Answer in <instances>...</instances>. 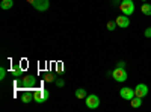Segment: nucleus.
<instances>
[{
  "label": "nucleus",
  "instance_id": "18",
  "mask_svg": "<svg viewBox=\"0 0 151 112\" xmlns=\"http://www.w3.org/2000/svg\"><path fill=\"white\" fill-rule=\"evenodd\" d=\"M55 70H56V73L58 74H62V73H64V64H62V62H58V64H56V67H55Z\"/></svg>",
  "mask_w": 151,
  "mask_h": 112
},
{
  "label": "nucleus",
  "instance_id": "2",
  "mask_svg": "<svg viewBox=\"0 0 151 112\" xmlns=\"http://www.w3.org/2000/svg\"><path fill=\"white\" fill-rule=\"evenodd\" d=\"M119 11H121V14L124 15H133V12H134V2L133 0H122V2L119 3Z\"/></svg>",
  "mask_w": 151,
  "mask_h": 112
},
{
  "label": "nucleus",
  "instance_id": "6",
  "mask_svg": "<svg viewBox=\"0 0 151 112\" xmlns=\"http://www.w3.org/2000/svg\"><path fill=\"white\" fill-rule=\"evenodd\" d=\"M30 3L36 11H40V12H44V11H47L50 8L48 0H30Z\"/></svg>",
  "mask_w": 151,
  "mask_h": 112
},
{
  "label": "nucleus",
  "instance_id": "9",
  "mask_svg": "<svg viewBox=\"0 0 151 112\" xmlns=\"http://www.w3.org/2000/svg\"><path fill=\"white\" fill-rule=\"evenodd\" d=\"M115 21H116V24H118V27H119V29H127V27L130 26V18H129V15L121 14Z\"/></svg>",
  "mask_w": 151,
  "mask_h": 112
},
{
  "label": "nucleus",
  "instance_id": "19",
  "mask_svg": "<svg viewBox=\"0 0 151 112\" xmlns=\"http://www.w3.org/2000/svg\"><path fill=\"white\" fill-rule=\"evenodd\" d=\"M55 83H56L58 88H64V86H65V80H64V79H56Z\"/></svg>",
  "mask_w": 151,
  "mask_h": 112
},
{
  "label": "nucleus",
  "instance_id": "4",
  "mask_svg": "<svg viewBox=\"0 0 151 112\" xmlns=\"http://www.w3.org/2000/svg\"><path fill=\"white\" fill-rule=\"evenodd\" d=\"M85 103L89 109H97L100 106V97L97 94H88L85 98Z\"/></svg>",
  "mask_w": 151,
  "mask_h": 112
},
{
  "label": "nucleus",
  "instance_id": "23",
  "mask_svg": "<svg viewBox=\"0 0 151 112\" xmlns=\"http://www.w3.org/2000/svg\"><path fill=\"white\" fill-rule=\"evenodd\" d=\"M141 2H144V3H145V2H148V0H141Z\"/></svg>",
  "mask_w": 151,
  "mask_h": 112
},
{
  "label": "nucleus",
  "instance_id": "15",
  "mask_svg": "<svg viewBox=\"0 0 151 112\" xmlns=\"http://www.w3.org/2000/svg\"><path fill=\"white\" fill-rule=\"evenodd\" d=\"M86 95H88L86 90H83V88H77V90H76V97H77L79 100H82V98H86Z\"/></svg>",
  "mask_w": 151,
  "mask_h": 112
},
{
  "label": "nucleus",
  "instance_id": "5",
  "mask_svg": "<svg viewBox=\"0 0 151 112\" xmlns=\"http://www.w3.org/2000/svg\"><path fill=\"white\" fill-rule=\"evenodd\" d=\"M35 85H36V77L33 76V74H27V76H24L21 79V86L24 90H30Z\"/></svg>",
  "mask_w": 151,
  "mask_h": 112
},
{
  "label": "nucleus",
  "instance_id": "7",
  "mask_svg": "<svg viewBox=\"0 0 151 112\" xmlns=\"http://www.w3.org/2000/svg\"><path fill=\"white\" fill-rule=\"evenodd\" d=\"M134 95H136V97H141V98L147 97V95H148V85H145V83H137V85L134 86Z\"/></svg>",
  "mask_w": 151,
  "mask_h": 112
},
{
  "label": "nucleus",
  "instance_id": "8",
  "mask_svg": "<svg viewBox=\"0 0 151 112\" xmlns=\"http://www.w3.org/2000/svg\"><path fill=\"white\" fill-rule=\"evenodd\" d=\"M119 97L124 98V100H132L134 97V88H129V86H124V88L119 90Z\"/></svg>",
  "mask_w": 151,
  "mask_h": 112
},
{
  "label": "nucleus",
  "instance_id": "13",
  "mask_svg": "<svg viewBox=\"0 0 151 112\" xmlns=\"http://www.w3.org/2000/svg\"><path fill=\"white\" fill-rule=\"evenodd\" d=\"M14 6V0H2V3H0V8L3 11H8Z\"/></svg>",
  "mask_w": 151,
  "mask_h": 112
},
{
  "label": "nucleus",
  "instance_id": "11",
  "mask_svg": "<svg viewBox=\"0 0 151 112\" xmlns=\"http://www.w3.org/2000/svg\"><path fill=\"white\" fill-rule=\"evenodd\" d=\"M23 74H24V68L21 65H14L12 67V76L14 77H23Z\"/></svg>",
  "mask_w": 151,
  "mask_h": 112
},
{
  "label": "nucleus",
  "instance_id": "16",
  "mask_svg": "<svg viewBox=\"0 0 151 112\" xmlns=\"http://www.w3.org/2000/svg\"><path fill=\"white\" fill-rule=\"evenodd\" d=\"M118 27V24H116V21H107V30H110V32H113Z\"/></svg>",
  "mask_w": 151,
  "mask_h": 112
},
{
  "label": "nucleus",
  "instance_id": "10",
  "mask_svg": "<svg viewBox=\"0 0 151 112\" xmlns=\"http://www.w3.org/2000/svg\"><path fill=\"white\" fill-rule=\"evenodd\" d=\"M21 102L23 103H30V102H33V92H30L29 90H24V92L21 94Z\"/></svg>",
  "mask_w": 151,
  "mask_h": 112
},
{
  "label": "nucleus",
  "instance_id": "21",
  "mask_svg": "<svg viewBox=\"0 0 151 112\" xmlns=\"http://www.w3.org/2000/svg\"><path fill=\"white\" fill-rule=\"evenodd\" d=\"M144 35H145V38H151V27H147Z\"/></svg>",
  "mask_w": 151,
  "mask_h": 112
},
{
  "label": "nucleus",
  "instance_id": "17",
  "mask_svg": "<svg viewBox=\"0 0 151 112\" xmlns=\"http://www.w3.org/2000/svg\"><path fill=\"white\" fill-rule=\"evenodd\" d=\"M44 80H45V82H55L56 77H55V74H53V73H47L45 76H44Z\"/></svg>",
  "mask_w": 151,
  "mask_h": 112
},
{
  "label": "nucleus",
  "instance_id": "20",
  "mask_svg": "<svg viewBox=\"0 0 151 112\" xmlns=\"http://www.w3.org/2000/svg\"><path fill=\"white\" fill-rule=\"evenodd\" d=\"M5 77H6V68L0 67V80H5Z\"/></svg>",
  "mask_w": 151,
  "mask_h": 112
},
{
  "label": "nucleus",
  "instance_id": "3",
  "mask_svg": "<svg viewBox=\"0 0 151 112\" xmlns=\"http://www.w3.org/2000/svg\"><path fill=\"white\" fill-rule=\"evenodd\" d=\"M48 97H50V92H48L47 90H42V88L36 90V91L33 92V100H35L36 103H44V102H47Z\"/></svg>",
  "mask_w": 151,
  "mask_h": 112
},
{
  "label": "nucleus",
  "instance_id": "22",
  "mask_svg": "<svg viewBox=\"0 0 151 112\" xmlns=\"http://www.w3.org/2000/svg\"><path fill=\"white\" fill-rule=\"evenodd\" d=\"M116 67H125V62L124 61H119L118 64H116Z\"/></svg>",
  "mask_w": 151,
  "mask_h": 112
},
{
  "label": "nucleus",
  "instance_id": "1",
  "mask_svg": "<svg viewBox=\"0 0 151 112\" xmlns=\"http://www.w3.org/2000/svg\"><path fill=\"white\" fill-rule=\"evenodd\" d=\"M112 77H113V80L122 83V82L127 80L129 73H127V70H125V67H116L115 70L112 71Z\"/></svg>",
  "mask_w": 151,
  "mask_h": 112
},
{
  "label": "nucleus",
  "instance_id": "14",
  "mask_svg": "<svg viewBox=\"0 0 151 112\" xmlns=\"http://www.w3.org/2000/svg\"><path fill=\"white\" fill-rule=\"evenodd\" d=\"M141 11H142V14L144 15H148V17H151V5L150 3H144V5H141Z\"/></svg>",
  "mask_w": 151,
  "mask_h": 112
},
{
  "label": "nucleus",
  "instance_id": "12",
  "mask_svg": "<svg viewBox=\"0 0 151 112\" xmlns=\"http://www.w3.org/2000/svg\"><path fill=\"white\" fill-rule=\"evenodd\" d=\"M130 106L133 108V109H137V108H141L142 106V98L141 97H133L132 100H130Z\"/></svg>",
  "mask_w": 151,
  "mask_h": 112
}]
</instances>
